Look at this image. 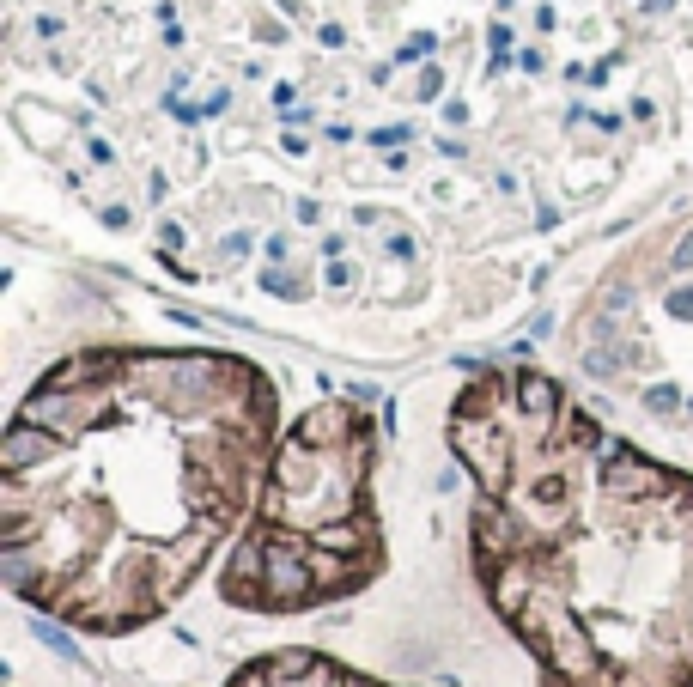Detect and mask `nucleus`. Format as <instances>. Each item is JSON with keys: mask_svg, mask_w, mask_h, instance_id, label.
I'll list each match as a JSON object with an SVG mask.
<instances>
[{"mask_svg": "<svg viewBox=\"0 0 693 687\" xmlns=\"http://www.w3.org/2000/svg\"><path fill=\"white\" fill-rule=\"evenodd\" d=\"M280 432V390L244 353H67L7 426V590L92 639L165 621L244 529Z\"/></svg>", "mask_w": 693, "mask_h": 687, "instance_id": "nucleus-1", "label": "nucleus"}, {"mask_svg": "<svg viewBox=\"0 0 693 687\" xmlns=\"http://www.w3.org/2000/svg\"><path fill=\"white\" fill-rule=\"evenodd\" d=\"M444 438L475 584L542 687H693V475L542 371H481Z\"/></svg>", "mask_w": 693, "mask_h": 687, "instance_id": "nucleus-2", "label": "nucleus"}, {"mask_svg": "<svg viewBox=\"0 0 693 687\" xmlns=\"http://www.w3.org/2000/svg\"><path fill=\"white\" fill-rule=\"evenodd\" d=\"M390 566L377 511V420L329 396L311 402L274 444L256 505L219 566V596L244 615H317Z\"/></svg>", "mask_w": 693, "mask_h": 687, "instance_id": "nucleus-3", "label": "nucleus"}, {"mask_svg": "<svg viewBox=\"0 0 693 687\" xmlns=\"http://www.w3.org/2000/svg\"><path fill=\"white\" fill-rule=\"evenodd\" d=\"M578 353L602 384L693 432V225L608 280Z\"/></svg>", "mask_w": 693, "mask_h": 687, "instance_id": "nucleus-4", "label": "nucleus"}, {"mask_svg": "<svg viewBox=\"0 0 693 687\" xmlns=\"http://www.w3.org/2000/svg\"><path fill=\"white\" fill-rule=\"evenodd\" d=\"M219 687H396V681H377L329 651H304V645H286V651H268V657H250L244 669H231Z\"/></svg>", "mask_w": 693, "mask_h": 687, "instance_id": "nucleus-5", "label": "nucleus"}]
</instances>
